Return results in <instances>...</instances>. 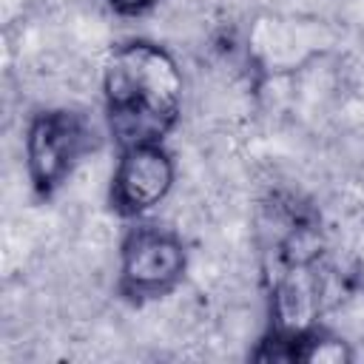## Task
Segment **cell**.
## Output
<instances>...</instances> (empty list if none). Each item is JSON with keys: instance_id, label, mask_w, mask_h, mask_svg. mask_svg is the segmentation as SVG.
Masks as SVG:
<instances>
[{"instance_id": "6da1fadb", "label": "cell", "mask_w": 364, "mask_h": 364, "mask_svg": "<svg viewBox=\"0 0 364 364\" xmlns=\"http://www.w3.org/2000/svg\"><path fill=\"white\" fill-rule=\"evenodd\" d=\"M108 128L122 148L159 142L179 117L182 74L173 57L154 43H125L102 74Z\"/></svg>"}, {"instance_id": "277c9868", "label": "cell", "mask_w": 364, "mask_h": 364, "mask_svg": "<svg viewBox=\"0 0 364 364\" xmlns=\"http://www.w3.org/2000/svg\"><path fill=\"white\" fill-rule=\"evenodd\" d=\"M173 185V162L159 142L122 148V159L111 179V208L122 216L151 210Z\"/></svg>"}, {"instance_id": "7a4b0ae2", "label": "cell", "mask_w": 364, "mask_h": 364, "mask_svg": "<svg viewBox=\"0 0 364 364\" xmlns=\"http://www.w3.org/2000/svg\"><path fill=\"white\" fill-rule=\"evenodd\" d=\"M94 148L97 134L85 114L68 108L37 114L26 136V159L34 191L40 196L54 193L77 168V162Z\"/></svg>"}, {"instance_id": "3957f363", "label": "cell", "mask_w": 364, "mask_h": 364, "mask_svg": "<svg viewBox=\"0 0 364 364\" xmlns=\"http://www.w3.org/2000/svg\"><path fill=\"white\" fill-rule=\"evenodd\" d=\"M185 270V247L176 233L139 225L122 242L119 290L131 299H154L168 293Z\"/></svg>"}, {"instance_id": "5b68a950", "label": "cell", "mask_w": 364, "mask_h": 364, "mask_svg": "<svg viewBox=\"0 0 364 364\" xmlns=\"http://www.w3.org/2000/svg\"><path fill=\"white\" fill-rule=\"evenodd\" d=\"M117 11H122V14H139V11H145V9H151L156 0H108Z\"/></svg>"}]
</instances>
